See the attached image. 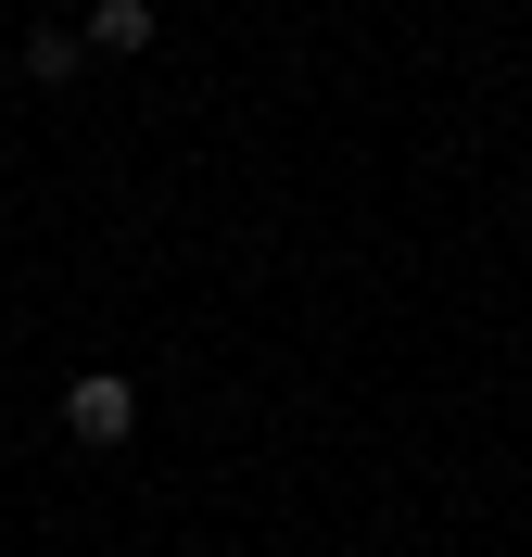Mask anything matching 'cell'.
Listing matches in <instances>:
<instances>
[{
  "label": "cell",
  "mask_w": 532,
  "mask_h": 557,
  "mask_svg": "<svg viewBox=\"0 0 532 557\" xmlns=\"http://www.w3.org/2000/svg\"><path fill=\"white\" fill-rule=\"evenodd\" d=\"M127 431H140V381H114V368H76V381H64V444L114 456Z\"/></svg>",
  "instance_id": "1"
},
{
  "label": "cell",
  "mask_w": 532,
  "mask_h": 557,
  "mask_svg": "<svg viewBox=\"0 0 532 557\" xmlns=\"http://www.w3.org/2000/svg\"><path fill=\"white\" fill-rule=\"evenodd\" d=\"M152 0H102V13H89V51H114V64H127V51H152Z\"/></svg>",
  "instance_id": "2"
},
{
  "label": "cell",
  "mask_w": 532,
  "mask_h": 557,
  "mask_svg": "<svg viewBox=\"0 0 532 557\" xmlns=\"http://www.w3.org/2000/svg\"><path fill=\"white\" fill-rule=\"evenodd\" d=\"M76 64H89V38H64V26H51V38H26V76H38V89H64Z\"/></svg>",
  "instance_id": "3"
}]
</instances>
